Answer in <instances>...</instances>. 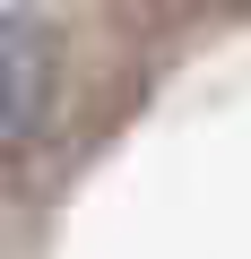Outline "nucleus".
<instances>
[{
    "label": "nucleus",
    "instance_id": "obj_1",
    "mask_svg": "<svg viewBox=\"0 0 251 259\" xmlns=\"http://www.w3.org/2000/svg\"><path fill=\"white\" fill-rule=\"evenodd\" d=\"M52 78H61L52 26L44 18H0V156H18L35 130H44Z\"/></svg>",
    "mask_w": 251,
    "mask_h": 259
}]
</instances>
